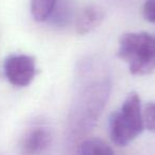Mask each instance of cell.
I'll return each instance as SVG.
<instances>
[{
	"instance_id": "6da1fadb",
	"label": "cell",
	"mask_w": 155,
	"mask_h": 155,
	"mask_svg": "<svg viewBox=\"0 0 155 155\" xmlns=\"http://www.w3.org/2000/svg\"><path fill=\"white\" fill-rule=\"evenodd\" d=\"M117 54L132 74H149L155 70V36L146 32L124 33L119 38Z\"/></svg>"
},
{
	"instance_id": "7a4b0ae2",
	"label": "cell",
	"mask_w": 155,
	"mask_h": 155,
	"mask_svg": "<svg viewBox=\"0 0 155 155\" xmlns=\"http://www.w3.org/2000/svg\"><path fill=\"white\" fill-rule=\"evenodd\" d=\"M108 125L112 141L119 147L127 146L141 133L144 122L137 94H129L121 107L110 115Z\"/></svg>"
},
{
	"instance_id": "3957f363",
	"label": "cell",
	"mask_w": 155,
	"mask_h": 155,
	"mask_svg": "<svg viewBox=\"0 0 155 155\" xmlns=\"http://www.w3.org/2000/svg\"><path fill=\"white\" fill-rule=\"evenodd\" d=\"M5 71L11 84L19 87L27 86L36 74L35 60L32 56L25 54L12 55L5 60Z\"/></svg>"
},
{
	"instance_id": "277c9868",
	"label": "cell",
	"mask_w": 155,
	"mask_h": 155,
	"mask_svg": "<svg viewBox=\"0 0 155 155\" xmlns=\"http://www.w3.org/2000/svg\"><path fill=\"white\" fill-rule=\"evenodd\" d=\"M52 141V134L48 127L37 125L29 129L20 143L21 155H41Z\"/></svg>"
},
{
	"instance_id": "5b68a950",
	"label": "cell",
	"mask_w": 155,
	"mask_h": 155,
	"mask_svg": "<svg viewBox=\"0 0 155 155\" xmlns=\"http://www.w3.org/2000/svg\"><path fill=\"white\" fill-rule=\"evenodd\" d=\"M104 19V11L99 5H88L81 11L75 21L78 34L85 35L96 29Z\"/></svg>"
},
{
	"instance_id": "8992f818",
	"label": "cell",
	"mask_w": 155,
	"mask_h": 155,
	"mask_svg": "<svg viewBox=\"0 0 155 155\" xmlns=\"http://www.w3.org/2000/svg\"><path fill=\"white\" fill-rule=\"evenodd\" d=\"M80 155H114L113 149L105 141L97 138L86 139L79 149Z\"/></svg>"
},
{
	"instance_id": "52a82bcc",
	"label": "cell",
	"mask_w": 155,
	"mask_h": 155,
	"mask_svg": "<svg viewBox=\"0 0 155 155\" xmlns=\"http://www.w3.org/2000/svg\"><path fill=\"white\" fill-rule=\"evenodd\" d=\"M72 16V7L67 1H60L56 0V3L50 14L49 18L52 24L58 27H65L71 19Z\"/></svg>"
},
{
	"instance_id": "ba28073f",
	"label": "cell",
	"mask_w": 155,
	"mask_h": 155,
	"mask_svg": "<svg viewBox=\"0 0 155 155\" xmlns=\"http://www.w3.org/2000/svg\"><path fill=\"white\" fill-rule=\"evenodd\" d=\"M56 0H31V12L35 20L45 21L53 10Z\"/></svg>"
},
{
	"instance_id": "9c48e42d",
	"label": "cell",
	"mask_w": 155,
	"mask_h": 155,
	"mask_svg": "<svg viewBox=\"0 0 155 155\" xmlns=\"http://www.w3.org/2000/svg\"><path fill=\"white\" fill-rule=\"evenodd\" d=\"M142 115H143V122L147 129L155 133V102H150L147 104Z\"/></svg>"
},
{
	"instance_id": "30bf717a",
	"label": "cell",
	"mask_w": 155,
	"mask_h": 155,
	"mask_svg": "<svg viewBox=\"0 0 155 155\" xmlns=\"http://www.w3.org/2000/svg\"><path fill=\"white\" fill-rule=\"evenodd\" d=\"M142 12L148 21L155 24V0H146Z\"/></svg>"
}]
</instances>
